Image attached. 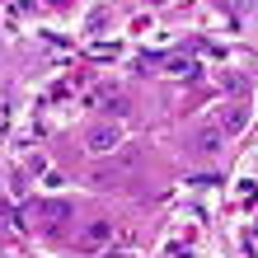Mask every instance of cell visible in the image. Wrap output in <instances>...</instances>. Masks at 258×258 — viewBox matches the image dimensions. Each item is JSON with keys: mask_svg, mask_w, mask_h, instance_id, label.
I'll return each instance as SVG.
<instances>
[{"mask_svg": "<svg viewBox=\"0 0 258 258\" xmlns=\"http://www.w3.org/2000/svg\"><path fill=\"white\" fill-rule=\"evenodd\" d=\"M117 141H122V132H117L113 122L108 127H89V136H85V146H89V155H103V150H117Z\"/></svg>", "mask_w": 258, "mask_h": 258, "instance_id": "6da1fadb", "label": "cell"}, {"mask_svg": "<svg viewBox=\"0 0 258 258\" xmlns=\"http://www.w3.org/2000/svg\"><path fill=\"white\" fill-rule=\"evenodd\" d=\"M221 146H225V132H221V127H202V132L192 136V146H188V150L207 160V155H221Z\"/></svg>", "mask_w": 258, "mask_h": 258, "instance_id": "7a4b0ae2", "label": "cell"}, {"mask_svg": "<svg viewBox=\"0 0 258 258\" xmlns=\"http://www.w3.org/2000/svg\"><path fill=\"white\" fill-rule=\"evenodd\" d=\"M244 122H249V103H235V108H230V113H225V127H221V132H225V136H230V132H239V127H244Z\"/></svg>", "mask_w": 258, "mask_h": 258, "instance_id": "3957f363", "label": "cell"}, {"mask_svg": "<svg viewBox=\"0 0 258 258\" xmlns=\"http://www.w3.org/2000/svg\"><path fill=\"white\" fill-rule=\"evenodd\" d=\"M216 5H225V10H230V14H235V10H239V0H216Z\"/></svg>", "mask_w": 258, "mask_h": 258, "instance_id": "277c9868", "label": "cell"}, {"mask_svg": "<svg viewBox=\"0 0 258 258\" xmlns=\"http://www.w3.org/2000/svg\"><path fill=\"white\" fill-rule=\"evenodd\" d=\"M0 216H10V207H5V197H0Z\"/></svg>", "mask_w": 258, "mask_h": 258, "instance_id": "5b68a950", "label": "cell"}]
</instances>
